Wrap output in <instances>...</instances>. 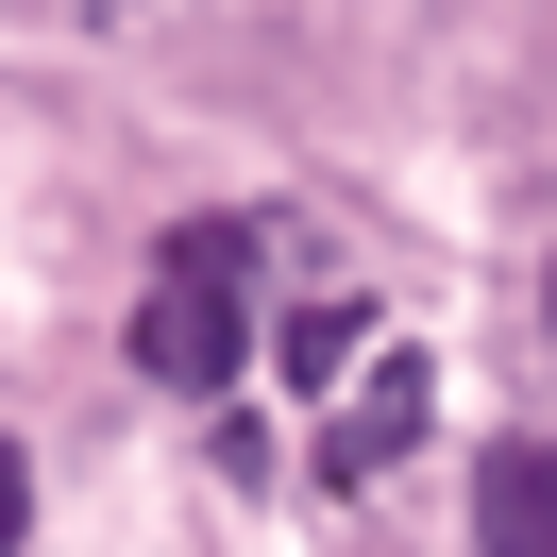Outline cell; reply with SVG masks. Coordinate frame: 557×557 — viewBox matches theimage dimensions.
<instances>
[{"label":"cell","instance_id":"5","mask_svg":"<svg viewBox=\"0 0 557 557\" xmlns=\"http://www.w3.org/2000/svg\"><path fill=\"white\" fill-rule=\"evenodd\" d=\"M17 523H35V473H17V440H0V541H17Z\"/></svg>","mask_w":557,"mask_h":557},{"label":"cell","instance_id":"1","mask_svg":"<svg viewBox=\"0 0 557 557\" xmlns=\"http://www.w3.org/2000/svg\"><path fill=\"white\" fill-rule=\"evenodd\" d=\"M253 355V237L237 220H186L170 253H152V305H136V372L186 388V406H220Z\"/></svg>","mask_w":557,"mask_h":557},{"label":"cell","instance_id":"4","mask_svg":"<svg viewBox=\"0 0 557 557\" xmlns=\"http://www.w3.org/2000/svg\"><path fill=\"white\" fill-rule=\"evenodd\" d=\"M355 338H372V305H287V372H355Z\"/></svg>","mask_w":557,"mask_h":557},{"label":"cell","instance_id":"3","mask_svg":"<svg viewBox=\"0 0 557 557\" xmlns=\"http://www.w3.org/2000/svg\"><path fill=\"white\" fill-rule=\"evenodd\" d=\"M406 440H422V372H406V355H388V372L355 388L338 422H321V456H338V473H388V456H406Z\"/></svg>","mask_w":557,"mask_h":557},{"label":"cell","instance_id":"2","mask_svg":"<svg viewBox=\"0 0 557 557\" xmlns=\"http://www.w3.org/2000/svg\"><path fill=\"white\" fill-rule=\"evenodd\" d=\"M473 523H490V541H523V557H557V456H541V440H490Z\"/></svg>","mask_w":557,"mask_h":557},{"label":"cell","instance_id":"6","mask_svg":"<svg viewBox=\"0 0 557 557\" xmlns=\"http://www.w3.org/2000/svg\"><path fill=\"white\" fill-rule=\"evenodd\" d=\"M541 338H557V271H541Z\"/></svg>","mask_w":557,"mask_h":557}]
</instances>
